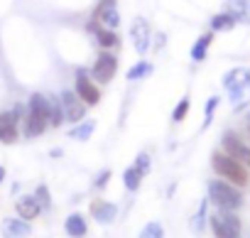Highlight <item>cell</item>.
Instances as JSON below:
<instances>
[{
  "mask_svg": "<svg viewBox=\"0 0 250 238\" xmlns=\"http://www.w3.org/2000/svg\"><path fill=\"white\" fill-rule=\"evenodd\" d=\"M206 199L218 211H240L243 204H245L243 189L221 179V177H213V179L206 182Z\"/></svg>",
  "mask_w": 250,
  "mask_h": 238,
  "instance_id": "6da1fadb",
  "label": "cell"
},
{
  "mask_svg": "<svg viewBox=\"0 0 250 238\" xmlns=\"http://www.w3.org/2000/svg\"><path fill=\"white\" fill-rule=\"evenodd\" d=\"M47 130H49V96L32 93L25 106L22 133H25V138H40Z\"/></svg>",
  "mask_w": 250,
  "mask_h": 238,
  "instance_id": "7a4b0ae2",
  "label": "cell"
},
{
  "mask_svg": "<svg viewBox=\"0 0 250 238\" xmlns=\"http://www.w3.org/2000/svg\"><path fill=\"white\" fill-rule=\"evenodd\" d=\"M223 88L233 103V110L240 113L243 108L250 106V69L248 66H235L223 74Z\"/></svg>",
  "mask_w": 250,
  "mask_h": 238,
  "instance_id": "3957f363",
  "label": "cell"
},
{
  "mask_svg": "<svg viewBox=\"0 0 250 238\" xmlns=\"http://www.w3.org/2000/svg\"><path fill=\"white\" fill-rule=\"evenodd\" d=\"M211 167H213L216 177H221V179H226V182H230L240 189H245L250 184V170L245 165H240L235 157L226 155L223 150H216L211 155Z\"/></svg>",
  "mask_w": 250,
  "mask_h": 238,
  "instance_id": "277c9868",
  "label": "cell"
},
{
  "mask_svg": "<svg viewBox=\"0 0 250 238\" xmlns=\"http://www.w3.org/2000/svg\"><path fill=\"white\" fill-rule=\"evenodd\" d=\"M208 228L216 238H243V221L238 211H213L208 214Z\"/></svg>",
  "mask_w": 250,
  "mask_h": 238,
  "instance_id": "5b68a950",
  "label": "cell"
},
{
  "mask_svg": "<svg viewBox=\"0 0 250 238\" xmlns=\"http://www.w3.org/2000/svg\"><path fill=\"white\" fill-rule=\"evenodd\" d=\"M115 71H118V57H115L113 52H108V49H101V52L96 54L91 69H88L91 79H93L98 86L110 84V81L115 79Z\"/></svg>",
  "mask_w": 250,
  "mask_h": 238,
  "instance_id": "8992f818",
  "label": "cell"
},
{
  "mask_svg": "<svg viewBox=\"0 0 250 238\" xmlns=\"http://www.w3.org/2000/svg\"><path fill=\"white\" fill-rule=\"evenodd\" d=\"M25 118V106L15 103L10 110L0 113V143H15L20 135V126Z\"/></svg>",
  "mask_w": 250,
  "mask_h": 238,
  "instance_id": "52a82bcc",
  "label": "cell"
},
{
  "mask_svg": "<svg viewBox=\"0 0 250 238\" xmlns=\"http://www.w3.org/2000/svg\"><path fill=\"white\" fill-rule=\"evenodd\" d=\"M221 150H223L226 155L235 157L240 165H245V167L250 170V145L245 143V138H243L238 130L228 128V130L221 135Z\"/></svg>",
  "mask_w": 250,
  "mask_h": 238,
  "instance_id": "ba28073f",
  "label": "cell"
},
{
  "mask_svg": "<svg viewBox=\"0 0 250 238\" xmlns=\"http://www.w3.org/2000/svg\"><path fill=\"white\" fill-rule=\"evenodd\" d=\"M74 91L76 96L91 108V106H98L101 103V88L98 84L91 79L88 69H76V81H74Z\"/></svg>",
  "mask_w": 250,
  "mask_h": 238,
  "instance_id": "9c48e42d",
  "label": "cell"
},
{
  "mask_svg": "<svg viewBox=\"0 0 250 238\" xmlns=\"http://www.w3.org/2000/svg\"><path fill=\"white\" fill-rule=\"evenodd\" d=\"M130 42H133V47H135V52H138L140 57H145V54L150 52V44H152V25L147 22V18H143V15L133 18V22H130Z\"/></svg>",
  "mask_w": 250,
  "mask_h": 238,
  "instance_id": "30bf717a",
  "label": "cell"
},
{
  "mask_svg": "<svg viewBox=\"0 0 250 238\" xmlns=\"http://www.w3.org/2000/svg\"><path fill=\"white\" fill-rule=\"evenodd\" d=\"M86 32L96 40V44H98L101 49L113 52V49L120 47V35H118V30H105V27H103L101 22H96V20H88V22H86Z\"/></svg>",
  "mask_w": 250,
  "mask_h": 238,
  "instance_id": "8fae6325",
  "label": "cell"
},
{
  "mask_svg": "<svg viewBox=\"0 0 250 238\" xmlns=\"http://www.w3.org/2000/svg\"><path fill=\"white\" fill-rule=\"evenodd\" d=\"M59 101H62V108H64V115L69 123H81L86 118V103L76 96V91H62L59 93Z\"/></svg>",
  "mask_w": 250,
  "mask_h": 238,
  "instance_id": "7c38bea8",
  "label": "cell"
},
{
  "mask_svg": "<svg viewBox=\"0 0 250 238\" xmlns=\"http://www.w3.org/2000/svg\"><path fill=\"white\" fill-rule=\"evenodd\" d=\"M88 211H91L93 221H96V223H101V226L113 223V221H115V216H118V206H115L113 201H105V199H93V201H91V206H88Z\"/></svg>",
  "mask_w": 250,
  "mask_h": 238,
  "instance_id": "4fadbf2b",
  "label": "cell"
},
{
  "mask_svg": "<svg viewBox=\"0 0 250 238\" xmlns=\"http://www.w3.org/2000/svg\"><path fill=\"white\" fill-rule=\"evenodd\" d=\"M0 231H3V238H30L32 228L25 218L20 216H8L0 221Z\"/></svg>",
  "mask_w": 250,
  "mask_h": 238,
  "instance_id": "5bb4252c",
  "label": "cell"
},
{
  "mask_svg": "<svg viewBox=\"0 0 250 238\" xmlns=\"http://www.w3.org/2000/svg\"><path fill=\"white\" fill-rule=\"evenodd\" d=\"M40 214H42V209H40V201L35 199V194H22L15 201V216H20L25 221H35Z\"/></svg>",
  "mask_w": 250,
  "mask_h": 238,
  "instance_id": "9a60e30c",
  "label": "cell"
},
{
  "mask_svg": "<svg viewBox=\"0 0 250 238\" xmlns=\"http://www.w3.org/2000/svg\"><path fill=\"white\" fill-rule=\"evenodd\" d=\"M223 10L230 13L238 25H250V0H226Z\"/></svg>",
  "mask_w": 250,
  "mask_h": 238,
  "instance_id": "2e32d148",
  "label": "cell"
},
{
  "mask_svg": "<svg viewBox=\"0 0 250 238\" xmlns=\"http://www.w3.org/2000/svg\"><path fill=\"white\" fill-rule=\"evenodd\" d=\"M211 44H213V32L208 30V32H204V35H199L196 40H194V44H191V49H189V57H191V62H204L206 57H208V49H211Z\"/></svg>",
  "mask_w": 250,
  "mask_h": 238,
  "instance_id": "e0dca14e",
  "label": "cell"
},
{
  "mask_svg": "<svg viewBox=\"0 0 250 238\" xmlns=\"http://www.w3.org/2000/svg\"><path fill=\"white\" fill-rule=\"evenodd\" d=\"M64 231H66V236H71V238H83V236L88 233L86 216H83L81 211L69 214V216H66V221H64Z\"/></svg>",
  "mask_w": 250,
  "mask_h": 238,
  "instance_id": "ac0fdd59",
  "label": "cell"
},
{
  "mask_svg": "<svg viewBox=\"0 0 250 238\" xmlns=\"http://www.w3.org/2000/svg\"><path fill=\"white\" fill-rule=\"evenodd\" d=\"M235 25H238V22H235V18H233L230 13H226V10L216 13V15L208 20V30H211L213 35H216V32H230Z\"/></svg>",
  "mask_w": 250,
  "mask_h": 238,
  "instance_id": "d6986e66",
  "label": "cell"
},
{
  "mask_svg": "<svg viewBox=\"0 0 250 238\" xmlns=\"http://www.w3.org/2000/svg\"><path fill=\"white\" fill-rule=\"evenodd\" d=\"M96 130V121H91V118H83L81 123H74V128L69 130V138L71 140H79V143H86Z\"/></svg>",
  "mask_w": 250,
  "mask_h": 238,
  "instance_id": "ffe728a7",
  "label": "cell"
},
{
  "mask_svg": "<svg viewBox=\"0 0 250 238\" xmlns=\"http://www.w3.org/2000/svg\"><path fill=\"white\" fill-rule=\"evenodd\" d=\"M152 71H155L152 62H147V59H140V62H135V64H133L128 71H125V79H128V81H143V79H147Z\"/></svg>",
  "mask_w": 250,
  "mask_h": 238,
  "instance_id": "44dd1931",
  "label": "cell"
},
{
  "mask_svg": "<svg viewBox=\"0 0 250 238\" xmlns=\"http://www.w3.org/2000/svg\"><path fill=\"white\" fill-rule=\"evenodd\" d=\"M208 199H204L201 204H199V209H196V214L191 216V223H189V228L194 231V233H204V228L208 226Z\"/></svg>",
  "mask_w": 250,
  "mask_h": 238,
  "instance_id": "7402d4cb",
  "label": "cell"
},
{
  "mask_svg": "<svg viewBox=\"0 0 250 238\" xmlns=\"http://www.w3.org/2000/svg\"><path fill=\"white\" fill-rule=\"evenodd\" d=\"M64 121H66V115H64L59 96H49V128H59Z\"/></svg>",
  "mask_w": 250,
  "mask_h": 238,
  "instance_id": "603a6c76",
  "label": "cell"
},
{
  "mask_svg": "<svg viewBox=\"0 0 250 238\" xmlns=\"http://www.w3.org/2000/svg\"><path fill=\"white\" fill-rule=\"evenodd\" d=\"M123 184H125V189H128V192H138L140 184H143V174L135 167H128V170L123 172Z\"/></svg>",
  "mask_w": 250,
  "mask_h": 238,
  "instance_id": "cb8c5ba5",
  "label": "cell"
},
{
  "mask_svg": "<svg viewBox=\"0 0 250 238\" xmlns=\"http://www.w3.org/2000/svg\"><path fill=\"white\" fill-rule=\"evenodd\" d=\"M138 238H165V226L160 221H147L138 233Z\"/></svg>",
  "mask_w": 250,
  "mask_h": 238,
  "instance_id": "d4e9b609",
  "label": "cell"
},
{
  "mask_svg": "<svg viewBox=\"0 0 250 238\" xmlns=\"http://www.w3.org/2000/svg\"><path fill=\"white\" fill-rule=\"evenodd\" d=\"M218 106H221V96H211V98L206 101V106H204V126H201V130H206V128L211 126L213 113H216Z\"/></svg>",
  "mask_w": 250,
  "mask_h": 238,
  "instance_id": "484cf974",
  "label": "cell"
},
{
  "mask_svg": "<svg viewBox=\"0 0 250 238\" xmlns=\"http://www.w3.org/2000/svg\"><path fill=\"white\" fill-rule=\"evenodd\" d=\"M133 167H135L143 177H145V174H150V170H152V157H150V152H145V150H143V152H138V155H135V160H133Z\"/></svg>",
  "mask_w": 250,
  "mask_h": 238,
  "instance_id": "4316f807",
  "label": "cell"
},
{
  "mask_svg": "<svg viewBox=\"0 0 250 238\" xmlns=\"http://www.w3.org/2000/svg\"><path fill=\"white\" fill-rule=\"evenodd\" d=\"M189 106H191L189 96H182V98H179V103H177V106H174V110H172V121H174V123H182L184 118L189 115Z\"/></svg>",
  "mask_w": 250,
  "mask_h": 238,
  "instance_id": "83f0119b",
  "label": "cell"
},
{
  "mask_svg": "<svg viewBox=\"0 0 250 238\" xmlns=\"http://www.w3.org/2000/svg\"><path fill=\"white\" fill-rule=\"evenodd\" d=\"M35 199L40 201V209H42V211H49V209H52V194H49V187H47V184H37Z\"/></svg>",
  "mask_w": 250,
  "mask_h": 238,
  "instance_id": "f1b7e54d",
  "label": "cell"
},
{
  "mask_svg": "<svg viewBox=\"0 0 250 238\" xmlns=\"http://www.w3.org/2000/svg\"><path fill=\"white\" fill-rule=\"evenodd\" d=\"M115 8H118V0H98L96 8H93V13H91V20H101L105 13H110V10H115Z\"/></svg>",
  "mask_w": 250,
  "mask_h": 238,
  "instance_id": "f546056e",
  "label": "cell"
},
{
  "mask_svg": "<svg viewBox=\"0 0 250 238\" xmlns=\"http://www.w3.org/2000/svg\"><path fill=\"white\" fill-rule=\"evenodd\" d=\"M110 177H113V172H110V170H103V172L93 179V187H96V189H105L108 182H110Z\"/></svg>",
  "mask_w": 250,
  "mask_h": 238,
  "instance_id": "4dcf8cb0",
  "label": "cell"
},
{
  "mask_svg": "<svg viewBox=\"0 0 250 238\" xmlns=\"http://www.w3.org/2000/svg\"><path fill=\"white\" fill-rule=\"evenodd\" d=\"M243 138H245V143L250 145V110H248L245 118H243Z\"/></svg>",
  "mask_w": 250,
  "mask_h": 238,
  "instance_id": "1f68e13d",
  "label": "cell"
},
{
  "mask_svg": "<svg viewBox=\"0 0 250 238\" xmlns=\"http://www.w3.org/2000/svg\"><path fill=\"white\" fill-rule=\"evenodd\" d=\"M162 44H165V32H160V35H157V42H155V52H157V49H162Z\"/></svg>",
  "mask_w": 250,
  "mask_h": 238,
  "instance_id": "d6a6232c",
  "label": "cell"
},
{
  "mask_svg": "<svg viewBox=\"0 0 250 238\" xmlns=\"http://www.w3.org/2000/svg\"><path fill=\"white\" fill-rule=\"evenodd\" d=\"M5 174H8V170H5L3 165H0V184H3V182H5Z\"/></svg>",
  "mask_w": 250,
  "mask_h": 238,
  "instance_id": "836d02e7",
  "label": "cell"
}]
</instances>
